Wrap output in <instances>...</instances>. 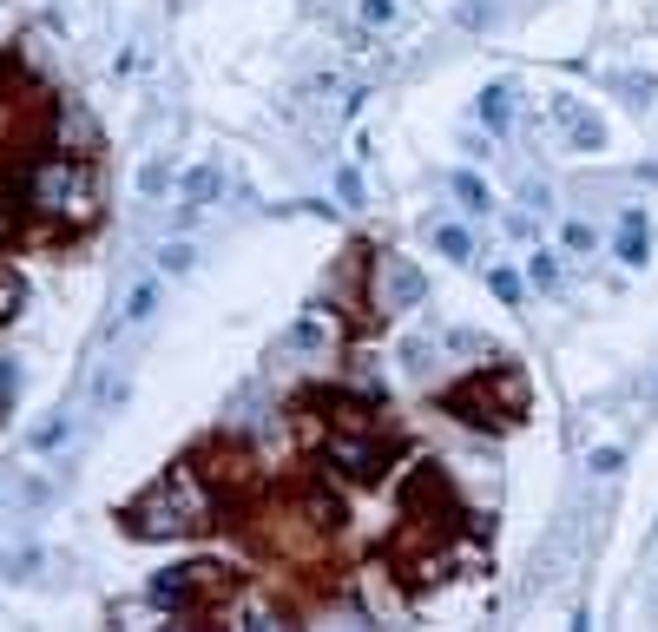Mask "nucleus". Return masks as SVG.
Masks as SVG:
<instances>
[{
    "instance_id": "1",
    "label": "nucleus",
    "mask_w": 658,
    "mask_h": 632,
    "mask_svg": "<svg viewBox=\"0 0 658 632\" xmlns=\"http://www.w3.org/2000/svg\"><path fill=\"white\" fill-rule=\"evenodd\" d=\"M441 409L455 415V422L468 428H507L527 415V376L507 363H487L474 369L468 382H455V389H441Z\"/></svg>"
},
{
    "instance_id": "2",
    "label": "nucleus",
    "mask_w": 658,
    "mask_h": 632,
    "mask_svg": "<svg viewBox=\"0 0 658 632\" xmlns=\"http://www.w3.org/2000/svg\"><path fill=\"white\" fill-rule=\"evenodd\" d=\"M119 521H126L132 540H172V534H191V527H204V501L191 494L185 474H178V481L165 474V481H158V488H145L139 501L119 514Z\"/></svg>"
},
{
    "instance_id": "3",
    "label": "nucleus",
    "mask_w": 658,
    "mask_h": 632,
    "mask_svg": "<svg viewBox=\"0 0 658 632\" xmlns=\"http://www.w3.org/2000/svg\"><path fill=\"white\" fill-rule=\"evenodd\" d=\"M152 606H165V613H185V619H198V613H211V606H224V593H231V580H218V567H165V573H152Z\"/></svg>"
},
{
    "instance_id": "4",
    "label": "nucleus",
    "mask_w": 658,
    "mask_h": 632,
    "mask_svg": "<svg viewBox=\"0 0 658 632\" xmlns=\"http://www.w3.org/2000/svg\"><path fill=\"white\" fill-rule=\"evenodd\" d=\"M580 547H586V514H580V507H566L560 521L540 534V547H533L527 593H553V586H566V573L580 567Z\"/></svg>"
},
{
    "instance_id": "5",
    "label": "nucleus",
    "mask_w": 658,
    "mask_h": 632,
    "mask_svg": "<svg viewBox=\"0 0 658 632\" xmlns=\"http://www.w3.org/2000/svg\"><path fill=\"white\" fill-rule=\"evenodd\" d=\"M428 303V270L402 251H382L376 257V310L382 316H408Z\"/></svg>"
},
{
    "instance_id": "6",
    "label": "nucleus",
    "mask_w": 658,
    "mask_h": 632,
    "mask_svg": "<svg viewBox=\"0 0 658 632\" xmlns=\"http://www.w3.org/2000/svg\"><path fill=\"white\" fill-rule=\"evenodd\" d=\"M547 119L560 126L566 152H606V126H599V112L580 93H547Z\"/></svg>"
},
{
    "instance_id": "7",
    "label": "nucleus",
    "mask_w": 658,
    "mask_h": 632,
    "mask_svg": "<svg viewBox=\"0 0 658 632\" xmlns=\"http://www.w3.org/2000/svg\"><path fill=\"white\" fill-rule=\"evenodd\" d=\"M73 205H86V172H79V165H66V158H47V165L33 172V211L66 218Z\"/></svg>"
},
{
    "instance_id": "8",
    "label": "nucleus",
    "mask_w": 658,
    "mask_h": 632,
    "mask_svg": "<svg viewBox=\"0 0 658 632\" xmlns=\"http://www.w3.org/2000/svg\"><path fill=\"white\" fill-rule=\"evenodd\" d=\"M218 198H224V165H191V172L178 178V224L204 218Z\"/></svg>"
},
{
    "instance_id": "9",
    "label": "nucleus",
    "mask_w": 658,
    "mask_h": 632,
    "mask_svg": "<svg viewBox=\"0 0 658 632\" xmlns=\"http://www.w3.org/2000/svg\"><path fill=\"white\" fill-rule=\"evenodd\" d=\"M612 257H619L626 270H645V264H652V224H645V211H639V205L619 211V231H612Z\"/></svg>"
},
{
    "instance_id": "10",
    "label": "nucleus",
    "mask_w": 658,
    "mask_h": 632,
    "mask_svg": "<svg viewBox=\"0 0 658 632\" xmlns=\"http://www.w3.org/2000/svg\"><path fill=\"white\" fill-rule=\"evenodd\" d=\"M7 501H14V514H40V507L60 501V474L53 468H20L14 488H7Z\"/></svg>"
},
{
    "instance_id": "11",
    "label": "nucleus",
    "mask_w": 658,
    "mask_h": 632,
    "mask_svg": "<svg viewBox=\"0 0 658 632\" xmlns=\"http://www.w3.org/2000/svg\"><path fill=\"white\" fill-rule=\"evenodd\" d=\"M474 112H481L487 139H507V132H514V86H507V79H487L481 99H474Z\"/></svg>"
},
{
    "instance_id": "12",
    "label": "nucleus",
    "mask_w": 658,
    "mask_h": 632,
    "mask_svg": "<svg viewBox=\"0 0 658 632\" xmlns=\"http://www.w3.org/2000/svg\"><path fill=\"white\" fill-rule=\"evenodd\" d=\"M73 435H79V422L66 409H53V415H40V422L27 428V455H60Z\"/></svg>"
},
{
    "instance_id": "13",
    "label": "nucleus",
    "mask_w": 658,
    "mask_h": 632,
    "mask_svg": "<svg viewBox=\"0 0 658 632\" xmlns=\"http://www.w3.org/2000/svg\"><path fill=\"white\" fill-rule=\"evenodd\" d=\"M277 349H283V356H323V349H329V323H323V316H297V323L277 336Z\"/></svg>"
},
{
    "instance_id": "14",
    "label": "nucleus",
    "mask_w": 658,
    "mask_h": 632,
    "mask_svg": "<svg viewBox=\"0 0 658 632\" xmlns=\"http://www.w3.org/2000/svg\"><path fill=\"white\" fill-rule=\"evenodd\" d=\"M158 297H165V290H158V277H139V284L126 290V310H119V323H126V330H145V323L158 316Z\"/></svg>"
},
{
    "instance_id": "15",
    "label": "nucleus",
    "mask_w": 658,
    "mask_h": 632,
    "mask_svg": "<svg viewBox=\"0 0 658 632\" xmlns=\"http://www.w3.org/2000/svg\"><path fill=\"white\" fill-rule=\"evenodd\" d=\"M126 395H132V376H126L119 363H106V369L93 376V415H112L119 402H126Z\"/></svg>"
},
{
    "instance_id": "16",
    "label": "nucleus",
    "mask_w": 658,
    "mask_h": 632,
    "mask_svg": "<svg viewBox=\"0 0 658 632\" xmlns=\"http://www.w3.org/2000/svg\"><path fill=\"white\" fill-rule=\"evenodd\" d=\"M40 567H47V547H33V540L0 553V573H7V580H40Z\"/></svg>"
},
{
    "instance_id": "17",
    "label": "nucleus",
    "mask_w": 658,
    "mask_h": 632,
    "mask_svg": "<svg viewBox=\"0 0 658 632\" xmlns=\"http://www.w3.org/2000/svg\"><path fill=\"white\" fill-rule=\"evenodd\" d=\"M448 191H455L461 211H474V218L494 211V191H487V178H474V172H455V178H448Z\"/></svg>"
},
{
    "instance_id": "18",
    "label": "nucleus",
    "mask_w": 658,
    "mask_h": 632,
    "mask_svg": "<svg viewBox=\"0 0 658 632\" xmlns=\"http://www.w3.org/2000/svg\"><path fill=\"white\" fill-rule=\"evenodd\" d=\"M428 231H435V251L448 257V264H468V257H474V237H468V224H448V218H441V224H428Z\"/></svg>"
},
{
    "instance_id": "19",
    "label": "nucleus",
    "mask_w": 658,
    "mask_h": 632,
    "mask_svg": "<svg viewBox=\"0 0 658 632\" xmlns=\"http://www.w3.org/2000/svg\"><path fill=\"white\" fill-rule=\"evenodd\" d=\"M165 191H172V158L152 152V158L139 165V198H165Z\"/></svg>"
},
{
    "instance_id": "20",
    "label": "nucleus",
    "mask_w": 658,
    "mask_h": 632,
    "mask_svg": "<svg viewBox=\"0 0 658 632\" xmlns=\"http://www.w3.org/2000/svg\"><path fill=\"white\" fill-rule=\"evenodd\" d=\"M158 270H165V277H185V270H198V244H185V237L158 244Z\"/></svg>"
},
{
    "instance_id": "21",
    "label": "nucleus",
    "mask_w": 658,
    "mask_h": 632,
    "mask_svg": "<svg viewBox=\"0 0 658 632\" xmlns=\"http://www.w3.org/2000/svg\"><path fill=\"white\" fill-rule=\"evenodd\" d=\"M329 185H336V198H343L349 211H362V205H369V185H362V172H356V165H336V172H329Z\"/></svg>"
},
{
    "instance_id": "22",
    "label": "nucleus",
    "mask_w": 658,
    "mask_h": 632,
    "mask_svg": "<svg viewBox=\"0 0 658 632\" xmlns=\"http://www.w3.org/2000/svg\"><path fill=\"white\" fill-rule=\"evenodd\" d=\"M612 93H626L632 106H652V93H658V79L652 73H612Z\"/></svg>"
},
{
    "instance_id": "23",
    "label": "nucleus",
    "mask_w": 658,
    "mask_h": 632,
    "mask_svg": "<svg viewBox=\"0 0 658 632\" xmlns=\"http://www.w3.org/2000/svg\"><path fill=\"white\" fill-rule=\"evenodd\" d=\"M356 20H362V33H389L395 27V0H356Z\"/></svg>"
},
{
    "instance_id": "24",
    "label": "nucleus",
    "mask_w": 658,
    "mask_h": 632,
    "mask_svg": "<svg viewBox=\"0 0 658 632\" xmlns=\"http://www.w3.org/2000/svg\"><path fill=\"white\" fill-rule=\"evenodd\" d=\"M455 20H461L468 33H481V27H494V20H501V7H494V0H461Z\"/></svg>"
},
{
    "instance_id": "25",
    "label": "nucleus",
    "mask_w": 658,
    "mask_h": 632,
    "mask_svg": "<svg viewBox=\"0 0 658 632\" xmlns=\"http://www.w3.org/2000/svg\"><path fill=\"white\" fill-rule=\"evenodd\" d=\"M527 284L533 290H553V284H560V257H553V251H533L527 257Z\"/></svg>"
},
{
    "instance_id": "26",
    "label": "nucleus",
    "mask_w": 658,
    "mask_h": 632,
    "mask_svg": "<svg viewBox=\"0 0 658 632\" xmlns=\"http://www.w3.org/2000/svg\"><path fill=\"white\" fill-rule=\"evenodd\" d=\"M586 468H593V474H599V481H612V474L626 468V448H619V442H599V448H593V455H586Z\"/></svg>"
},
{
    "instance_id": "27",
    "label": "nucleus",
    "mask_w": 658,
    "mask_h": 632,
    "mask_svg": "<svg viewBox=\"0 0 658 632\" xmlns=\"http://www.w3.org/2000/svg\"><path fill=\"white\" fill-rule=\"evenodd\" d=\"M487 284H494V297H501L507 310H514V303H520V290H527V284H520V270H507V264H494V270H487Z\"/></svg>"
},
{
    "instance_id": "28",
    "label": "nucleus",
    "mask_w": 658,
    "mask_h": 632,
    "mask_svg": "<svg viewBox=\"0 0 658 632\" xmlns=\"http://www.w3.org/2000/svg\"><path fill=\"white\" fill-rule=\"evenodd\" d=\"M560 244H566L573 257H593V244H599V237H593V224H586V218H573V224L560 231Z\"/></svg>"
},
{
    "instance_id": "29",
    "label": "nucleus",
    "mask_w": 658,
    "mask_h": 632,
    "mask_svg": "<svg viewBox=\"0 0 658 632\" xmlns=\"http://www.w3.org/2000/svg\"><path fill=\"white\" fill-rule=\"evenodd\" d=\"M20 297H27V284H20L14 270L0 264V323H7V316H14V310H20Z\"/></svg>"
},
{
    "instance_id": "30",
    "label": "nucleus",
    "mask_w": 658,
    "mask_h": 632,
    "mask_svg": "<svg viewBox=\"0 0 658 632\" xmlns=\"http://www.w3.org/2000/svg\"><path fill=\"white\" fill-rule=\"evenodd\" d=\"M520 205H527V218H533V211L547 218V211H553V191L540 185V178H527V185H520Z\"/></svg>"
},
{
    "instance_id": "31",
    "label": "nucleus",
    "mask_w": 658,
    "mask_h": 632,
    "mask_svg": "<svg viewBox=\"0 0 658 632\" xmlns=\"http://www.w3.org/2000/svg\"><path fill=\"white\" fill-rule=\"evenodd\" d=\"M20 389V363H7V356H0V395H14Z\"/></svg>"
}]
</instances>
